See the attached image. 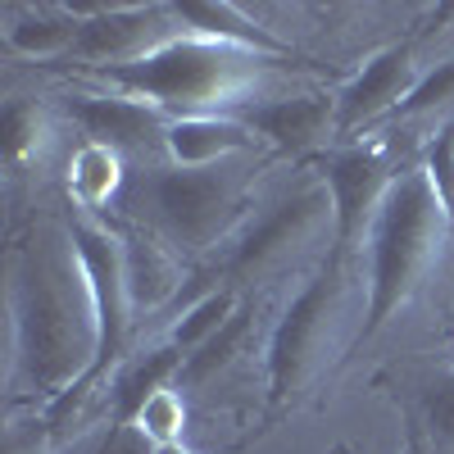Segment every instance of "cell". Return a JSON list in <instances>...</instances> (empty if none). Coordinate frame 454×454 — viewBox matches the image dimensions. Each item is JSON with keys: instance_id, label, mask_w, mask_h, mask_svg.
<instances>
[{"instance_id": "obj_1", "label": "cell", "mask_w": 454, "mask_h": 454, "mask_svg": "<svg viewBox=\"0 0 454 454\" xmlns=\"http://www.w3.org/2000/svg\"><path fill=\"white\" fill-rule=\"evenodd\" d=\"M10 327H14V387L23 395L59 404L82 387L96 350V300L73 232L36 223L10 250Z\"/></svg>"}, {"instance_id": "obj_15", "label": "cell", "mask_w": 454, "mask_h": 454, "mask_svg": "<svg viewBox=\"0 0 454 454\" xmlns=\"http://www.w3.org/2000/svg\"><path fill=\"white\" fill-rule=\"evenodd\" d=\"M82 36V10H64V5H42V10H23L5 27V46L23 59H68L78 51Z\"/></svg>"}, {"instance_id": "obj_20", "label": "cell", "mask_w": 454, "mask_h": 454, "mask_svg": "<svg viewBox=\"0 0 454 454\" xmlns=\"http://www.w3.org/2000/svg\"><path fill=\"white\" fill-rule=\"evenodd\" d=\"M246 336H250V309L241 305L232 318H227V327L218 336H209L196 355H186V364L177 372V391H200L209 377H218L227 364L237 359V350L246 346Z\"/></svg>"}, {"instance_id": "obj_17", "label": "cell", "mask_w": 454, "mask_h": 454, "mask_svg": "<svg viewBox=\"0 0 454 454\" xmlns=\"http://www.w3.org/2000/svg\"><path fill=\"white\" fill-rule=\"evenodd\" d=\"M119 241H123V259H128L132 305L150 309L160 300H168L177 291V263L168 254V241L155 237L150 227H128V232H119Z\"/></svg>"}, {"instance_id": "obj_26", "label": "cell", "mask_w": 454, "mask_h": 454, "mask_svg": "<svg viewBox=\"0 0 454 454\" xmlns=\"http://www.w3.org/2000/svg\"><path fill=\"white\" fill-rule=\"evenodd\" d=\"M150 454H192V450H186V445L177 441V445H155V450H150Z\"/></svg>"}, {"instance_id": "obj_18", "label": "cell", "mask_w": 454, "mask_h": 454, "mask_svg": "<svg viewBox=\"0 0 454 454\" xmlns=\"http://www.w3.org/2000/svg\"><path fill=\"white\" fill-rule=\"evenodd\" d=\"M119 186H123V155L119 150H109V145H78V155H73L68 164V196L73 205H78L82 214H96L105 209L114 196H119Z\"/></svg>"}, {"instance_id": "obj_23", "label": "cell", "mask_w": 454, "mask_h": 454, "mask_svg": "<svg viewBox=\"0 0 454 454\" xmlns=\"http://www.w3.org/2000/svg\"><path fill=\"white\" fill-rule=\"evenodd\" d=\"M423 436L432 441V454H454V372L423 391Z\"/></svg>"}, {"instance_id": "obj_5", "label": "cell", "mask_w": 454, "mask_h": 454, "mask_svg": "<svg viewBox=\"0 0 454 454\" xmlns=\"http://www.w3.org/2000/svg\"><path fill=\"white\" fill-rule=\"evenodd\" d=\"M254 192V168L227 160L209 168H155L137 182V205L145 227L177 250H209L246 223Z\"/></svg>"}, {"instance_id": "obj_4", "label": "cell", "mask_w": 454, "mask_h": 454, "mask_svg": "<svg viewBox=\"0 0 454 454\" xmlns=\"http://www.w3.org/2000/svg\"><path fill=\"white\" fill-rule=\"evenodd\" d=\"M355 305V254L327 250L318 273L305 282L269 340V404L282 413L305 395L323 368L346 350V318Z\"/></svg>"}, {"instance_id": "obj_22", "label": "cell", "mask_w": 454, "mask_h": 454, "mask_svg": "<svg viewBox=\"0 0 454 454\" xmlns=\"http://www.w3.org/2000/svg\"><path fill=\"white\" fill-rule=\"evenodd\" d=\"M132 427H137L150 445H177L182 432H186V400H182V391L168 387V391H160V395H150Z\"/></svg>"}, {"instance_id": "obj_10", "label": "cell", "mask_w": 454, "mask_h": 454, "mask_svg": "<svg viewBox=\"0 0 454 454\" xmlns=\"http://www.w3.org/2000/svg\"><path fill=\"white\" fill-rule=\"evenodd\" d=\"M419 78H423V64L413 59L409 42H395V46H382L377 55H368L364 68L336 91V132H359V128H372L377 119H387V114H395L413 96Z\"/></svg>"}, {"instance_id": "obj_13", "label": "cell", "mask_w": 454, "mask_h": 454, "mask_svg": "<svg viewBox=\"0 0 454 454\" xmlns=\"http://www.w3.org/2000/svg\"><path fill=\"white\" fill-rule=\"evenodd\" d=\"M254 145V132L237 114H196V119H168L164 155L173 168H209L241 160Z\"/></svg>"}, {"instance_id": "obj_11", "label": "cell", "mask_w": 454, "mask_h": 454, "mask_svg": "<svg viewBox=\"0 0 454 454\" xmlns=\"http://www.w3.org/2000/svg\"><path fill=\"white\" fill-rule=\"evenodd\" d=\"M237 119L254 132L282 160H305L323 150L336 132V96L323 91H300V96H269L250 100Z\"/></svg>"}, {"instance_id": "obj_8", "label": "cell", "mask_w": 454, "mask_h": 454, "mask_svg": "<svg viewBox=\"0 0 454 454\" xmlns=\"http://www.w3.org/2000/svg\"><path fill=\"white\" fill-rule=\"evenodd\" d=\"M327 192H332V209H336V241L332 250L340 254H359V246H368L372 218L382 209L387 192L400 182V155L391 137H372V141H355L340 145L332 155H323V173Z\"/></svg>"}, {"instance_id": "obj_19", "label": "cell", "mask_w": 454, "mask_h": 454, "mask_svg": "<svg viewBox=\"0 0 454 454\" xmlns=\"http://www.w3.org/2000/svg\"><path fill=\"white\" fill-rule=\"evenodd\" d=\"M237 309H241V291H232V286L205 291V295L192 300V305H186V314L173 323L168 346H177L182 355H196L209 336H218V332L227 327V318H232Z\"/></svg>"}, {"instance_id": "obj_9", "label": "cell", "mask_w": 454, "mask_h": 454, "mask_svg": "<svg viewBox=\"0 0 454 454\" xmlns=\"http://www.w3.org/2000/svg\"><path fill=\"white\" fill-rule=\"evenodd\" d=\"M186 36L173 19V5H91L82 10V36L68 59H82L87 73L119 68L132 59H145L168 42Z\"/></svg>"}, {"instance_id": "obj_24", "label": "cell", "mask_w": 454, "mask_h": 454, "mask_svg": "<svg viewBox=\"0 0 454 454\" xmlns=\"http://www.w3.org/2000/svg\"><path fill=\"white\" fill-rule=\"evenodd\" d=\"M441 109H454V55L423 68L419 87H413V96L395 109V119H423V114H441Z\"/></svg>"}, {"instance_id": "obj_21", "label": "cell", "mask_w": 454, "mask_h": 454, "mask_svg": "<svg viewBox=\"0 0 454 454\" xmlns=\"http://www.w3.org/2000/svg\"><path fill=\"white\" fill-rule=\"evenodd\" d=\"M46 141V119H42V105L27 100V96H14L0 114V150H5V164L10 173H19L36 150Z\"/></svg>"}, {"instance_id": "obj_3", "label": "cell", "mask_w": 454, "mask_h": 454, "mask_svg": "<svg viewBox=\"0 0 454 454\" xmlns=\"http://www.w3.org/2000/svg\"><path fill=\"white\" fill-rule=\"evenodd\" d=\"M445 232H454V227L432 192L427 173L419 164L404 168L368 232V300H364V327L355 346L372 340L409 305V295L419 291V282L436 263Z\"/></svg>"}, {"instance_id": "obj_27", "label": "cell", "mask_w": 454, "mask_h": 454, "mask_svg": "<svg viewBox=\"0 0 454 454\" xmlns=\"http://www.w3.org/2000/svg\"><path fill=\"white\" fill-rule=\"evenodd\" d=\"M332 454H350V450H346V445H336V450H332Z\"/></svg>"}, {"instance_id": "obj_2", "label": "cell", "mask_w": 454, "mask_h": 454, "mask_svg": "<svg viewBox=\"0 0 454 454\" xmlns=\"http://www.w3.org/2000/svg\"><path fill=\"white\" fill-rule=\"evenodd\" d=\"M278 64L286 59L200 42V36H177V42L150 51L145 59L96 68L91 78L119 96L164 109L168 119H196V114H218L223 105H241Z\"/></svg>"}, {"instance_id": "obj_12", "label": "cell", "mask_w": 454, "mask_h": 454, "mask_svg": "<svg viewBox=\"0 0 454 454\" xmlns=\"http://www.w3.org/2000/svg\"><path fill=\"white\" fill-rule=\"evenodd\" d=\"M68 114L78 119V128L87 132V141L109 145L119 155H145L150 145L164 150V132H168V114L119 96V91H105V96H68Z\"/></svg>"}, {"instance_id": "obj_6", "label": "cell", "mask_w": 454, "mask_h": 454, "mask_svg": "<svg viewBox=\"0 0 454 454\" xmlns=\"http://www.w3.org/2000/svg\"><path fill=\"white\" fill-rule=\"evenodd\" d=\"M323 232L336 241V209H332L327 182L314 173V177L300 182L291 196H282L273 209H263L259 218L246 223V232L237 237L232 254L223 259L227 286L241 291L246 282L273 273L278 263H286L295 250H305V246L318 241Z\"/></svg>"}, {"instance_id": "obj_25", "label": "cell", "mask_w": 454, "mask_h": 454, "mask_svg": "<svg viewBox=\"0 0 454 454\" xmlns=\"http://www.w3.org/2000/svg\"><path fill=\"white\" fill-rule=\"evenodd\" d=\"M419 168L427 173L432 192H436V200H441V209H445V218L454 227V119L423 145V164Z\"/></svg>"}, {"instance_id": "obj_16", "label": "cell", "mask_w": 454, "mask_h": 454, "mask_svg": "<svg viewBox=\"0 0 454 454\" xmlns=\"http://www.w3.org/2000/svg\"><path fill=\"white\" fill-rule=\"evenodd\" d=\"M182 364H186V355H182L177 346H160V350L141 355L137 364H128L119 377H114V387H109V400H114V427H132V423H137V413L145 409L150 395H160V391L177 387Z\"/></svg>"}, {"instance_id": "obj_14", "label": "cell", "mask_w": 454, "mask_h": 454, "mask_svg": "<svg viewBox=\"0 0 454 454\" xmlns=\"http://www.w3.org/2000/svg\"><path fill=\"white\" fill-rule=\"evenodd\" d=\"M173 19L186 36H200V42H218V46H241L254 55H278L291 59V46L278 42V36L263 27L259 19H250L241 5H227V0H182L173 5Z\"/></svg>"}, {"instance_id": "obj_7", "label": "cell", "mask_w": 454, "mask_h": 454, "mask_svg": "<svg viewBox=\"0 0 454 454\" xmlns=\"http://www.w3.org/2000/svg\"><path fill=\"white\" fill-rule=\"evenodd\" d=\"M73 246L82 254V269L91 282V300H96V327H100V350H96V368L82 387H73L59 404H51V419H64L73 409V400H82L91 382L109 372V364L123 359L128 332H132V282H128V259H123V241L119 232H109L105 223H96L91 214H78L68 223Z\"/></svg>"}]
</instances>
